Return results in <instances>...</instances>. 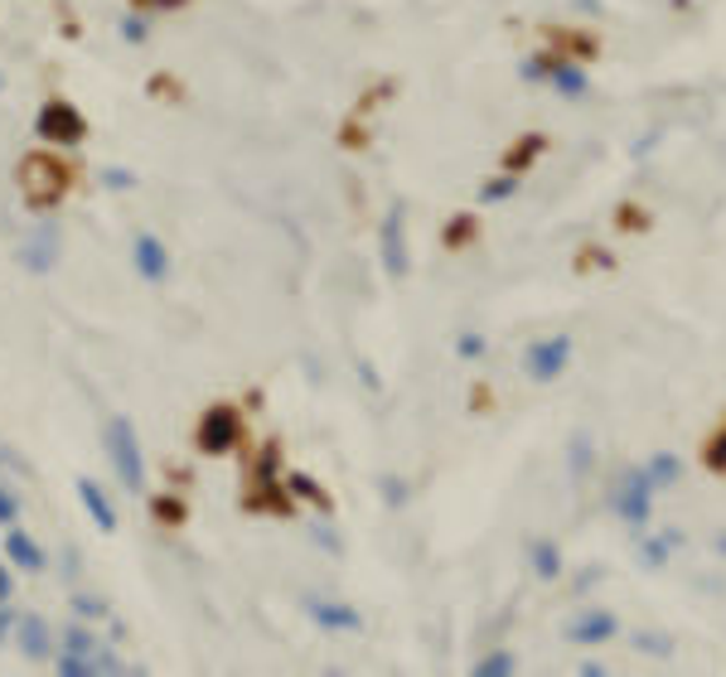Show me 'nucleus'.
Segmentation results:
<instances>
[{
    "label": "nucleus",
    "mask_w": 726,
    "mask_h": 677,
    "mask_svg": "<svg viewBox=\"0 0 726 677\" xmlns=\"http://www.w3.org/2000/svg\"><path fill=\"white\" fill-rule=\"evenodd\" d=\"M547 73H552V59H528V63H523V78H528V83H543Z\"/></svg>",
    "instance_id": "obj_29"
},
{
    "label": "nucleus",
    "mask_w": 726,
    "mask_h": 677,
    "mask_svg": "<svg viewBox=\"0 0 726 677\" xmlns=\"http://www.w3.org/2000/svg\"><path fill=\"white\" fill-rule=\"evenodd\" d=\"M286 484H290V489L300 494V499H316V503H325V489H320V484L310 479V474H290Z\"/></svg>",
    "instance_id": "obj_23"
},
{
    "label": "nucleus",
    "mask_w": 726,
    "mask_h": 677,
    "mask_svg": "<svg viewBox=\"0 0 726 677\" xmlns=\"http://www.w3.org/2000/svg\"><path fill=\"white\" fill-rule=\"evenodd\" d=\"M180 513H185V508L175 503V499H155V518H165V523H180Z\"/></svg>",
    "instance_id": "obj_34"
},
{
    "label": "nucleus",
    "mask_w": 726,
    "mask_h": 677,
    "mask_svg": "<svg viewBox=\"0 0 726 677\" xmlns=\"http://www.w3.org/2000/svg\"><path fill=\"white\" fill-rule=\"evenodd\" d=\"M509 673H519V658L509 649H495L485 658H475V677H509Z\"/></svg>",
    "instance_id": "obj_16"
},
{
    "label": "nucleus",
    "mask_w": 726,
    "mask_h": 677,
    "mask_svg": "<svg viewBox=\"0 0 726 677\" xmlns=\"http://www.w3.org/2000/svg\"><path fill=\"white\" fill-rule=\"evenodd\" d=\"M707 465H712V470H726V431L707 446Z\"/></svg>",
    "instance_id": "obj_32"
},
{
    "label": "nucleus",
    "mask_w": 726,
    "mask_h": 677,
    "mask_svg": "<svg viewBox=\"0 0 726 677\" xmlns=\"http://www.w3.org/2000/svg\"><path fill=\"white\" fill-rule=\"evenodd\" d=\"M654 494H658V484H654V474L650 470H630L620 479V489H616V508H620V518L634 527V533H644L650 527V503H654Z\"/></svg>",
    "instance_id": "obj_3"
},
{
    "label": "nucleus",
    "mask_w": 726,
    "mask_h": 677,
    "mask_svg": "<svg viewBox=\"0 0 726 677\" xmlns=\"http://www.w3.org/2000/svg\"><path fill=\"white\" fill-rule=\"evenodd\" d=\"M145 34H151V29H145L141 15H127V20H121V39H127V44H145Z\"/></svg>",
    "instance_id": "obj_25"
},
{
    "label": "nucleus",
    "mask_w": 726,
    "mask_h": 677,
    "mask_svg": "<svg viewBox=\"0 0 726 677\" xmlns=\"http://www.w3.org/2000/svg\"><path fill=\"white\" fill-rule=\"evenodd\" d=\"M103 185L107 189H131L136 179H131V169H103Z\"/></svg>",
    "instance_id": "obj_30"
},
{
    "label": "nucleus",
    "mask_w": 726,
    "mask_h": 677,
    "mask_svg": "<svg viewBox=\"0 0 726 677\" xmlns=\"http://www.w3.org/2000/svg\"><path fill=\"white\" fill-rule=\"evenodd\" d=\"M306 615L316 619L320 629H334V634H354L364 629V615L354 605H340V601H306Z\"/></svg>",
    "instance_id": "obj_10"
},
{
    "label": "nucleus",
    "mask_w": 726,
    "mask_h": 677,
    "mask_svg": "<svg viewBox=\"0 0 726 677\" xmlns=\"http://www.w3.org/2000/svg\"><path fill=\"white\" fill-rule=\"evenodd\" d=\"M509 194H519V175H499L495 185L479 189V203H504Z\"/></svg>",
    "instance_id": "obj_18"
},
{
    "label": "nucleus",
    "mask_w": 726,
    "mask_h": 677,
    "mask_svg": "<svg viewBox=\"0 0 726 677\" xmlns=\"http://www.w3.org/2000/svg\"><path fill=\"white\" fill-rule=\"evenodd\" d=\"M668 547H678V533H664V537L644 542V561H650V567H658V561L668 557Z\"/></svg>",
    "instance_id": "obj_22"
},
{
    "label": "nucleus",
    "mask_w": 726,
    "mask_h": 677,
    "mask_svg": "<svg viewBox=\"0 0 726 677\" xmlns=\"http://www.w3.org/2000/svg\"><path fill=\"white\" fill-rule=\"evenodd\" d=\"M107 455H111V470H117L121 489L141 494L145 489V460H141L136 426H131L127 416H111V421H107Z\"/></svg>",
    "instance_id": "obj_2"
},
{
    "label": "nucleus",
    "mask_w": 726,
    "mask_h": 677,
    "mask_svg": "<svg viewBox=\"0 0 726 677\" xmlns=\"http://www.w3.org/2000/svg\"><path fill=\"white\" fill-rule=\"evenodd\" d=\"M53 262H59V228H53V223H39L35 237L20 247V266L44 276V271H53Z\"/></svg>",
    "instance_id": "obj_8"
},
{
    "label": "nucleus",
    "mask_w": 726,
    "mask_h": 677,
    "mask_svg": "<svg viewBox=\"0 0 726 677\" xmlns=\"http://www.w3.org/2000/svg\"><path fill=\"white\" fill-rule=\"evenodd\" d=\"M131 257H136V271L145 281H165L170 276V252H165V242L155 233H141L136 242H131Z\"/></svg>",
    "instance_id": "obj_11"
},
{
    "label": "nucleus",
    "mask_w": 726,
    "mask_h": 677,
    "mask_svg": "<svg viewBox=\"0 0 726 677\" xmlns=\"http://www.w3.org/2000/svg\"><path fill=\"white\" fill-rule=\"evenodd\" d=\"M136 5H155V10H175V5H189V0H136Z\"/></svg>",
    "instance_id": "obj_40"
},
{
    "label": "nucleus",
    "mask_w": 726,
    "mask_h": 677,
    "mask_svg": "<svg viewBox=\"0 0 726 677\" xmlns=\"http://www.w3.org/2000/svg\"><path fill=\"white\" fill-rule=\"evenodd\" d=\"M15 643H20V653H25L29 663L49 658L53 643H49V625H44V615H20L15 619Z\"/></svg>",
    "instance_id": "obj_12"
},
{
    "label": "nucleus",
    "mask_w": 726,
    "mask_h": 677,
    "mask_svg": "<svg viewBox=\"0 0 726 677\" xmlns=\"http://www.w3.org/2000/svg\"><path fill=\"white\" fill-rule=\"evenodd\" d=\"M586 460H591V440L576 436V440H572V455H567V465H572V474H581V470H586Z\"/></svg>",
    "instance_id": "obj_26"
},
{
    "label": "nucleus",
    "mask_w": 726,
    "mask_h": 677,
    "mask_svg": "<svg viewBox=\"0 0 726 677\" xmlns=\"http://www.w3.org/2000/svg\"><path fill=\"white\" fill-rule=\"evenodd\" d=\"M20 518V499L10 489H0V527H10Z\"/></svg>",
    "instance_id": "obj_27"
},
{
    "label": "nucleus",
    "mask_w": 726,
    "mask_h": 677,
    "mask_svg": "<svg viewBox=\"0 0 726 677\" xmlns=\"http://www.w3.org/2000/svg\"><path fill=\"white\" fill-rule=\"evenodd\" d=\"M465 237H471V218H461V223L451 228V242H465Z\"/></svg>",
    "instance_id": "obj_39"
},
{
    "label": "nucleus",
    "mask_w": 726,
    "mask_h": 677,
    "mask_svg": "<svg viewBox=\"0 0 726 677\" xmlns=\"http://www.w3.org/2000/svg\"><path fill=\"white\" fill-rule=\"evenodd\" d=\"M10 629H15V615H10V605H0V643L10 639Z\"/></svg>",
    "instance_id": "obj_36"
},
{
    "label": "nucleus",
    "mask_w": 726,
    "mask_h": 677,
    "mask_svg": "<svg viewBox=\"0 0 726 677\" xmlns=\"http://www.w3.org/2000/svg\"><path fill=\"white\" fill-rule=\"evenodd\" d=\"M455 354H461V358H479V354H485V339H479V334H461V339H455Z\"/></svg>",
    "instance_id": "obj_28"
},
{
    "label": "nucleus",
    "mask_w": 726,
    "mask_h": 677,
    "mask_svg": "<svg viewBox=\"0 0 726 677\" xmlns=\"http://www.w3.org/2000/svg\"><path fill=\"white\" fill-rule=\"evenodd\" d=\"M644 470L654 474V484H658V489H668V484L678 479V460H674V455H654V460H650V465H644Z\"/></svg>",
    "instance_id": "obj_19"
},
{
    "label": "nucleus",
    "mask_w": 726,
    "mask_h": 677,
    "mask_svg": "<svg viewBox=\"0 0 726 677\" xmlns=\"http://www.w3.org/2000/svg\"><path fill=\"white\" fill-rule=\"evenodd\" d=\"M547 83H552L562 97H586L591 78H586V68L572 63V59H552V73H547Z\"/></svg>",
    "instance_id": "obj_15"
},
{
    "label": "nucleus",
    "mask_w": 726,
    "mask_h": 677,
    "mask_svg": "<svg viewBox=\"0 0 726 677\" xmlns=\"http://www.w3.org/2000/svg\"><path fill=\"white\" fill-rule=\"evenodd\" d=\"M0 465H15V470H20V455H10V450L0 446Z\"/></svg>",
    "instance_id": "obj_41"
},
{
    "label": "nucleus",
    "mask_w": 726,
    "mask_h": 677,
    "mask_svg": "<svg viewBox=\"0 0 726 677\" xmlns=\"http://www.w3.org/2000/svg\"><path fill=\"white\" fill-rule=\"evenodd\" d=\"M640 649H644V653H668V643H664V639H654V634H644V639H640Z\"/></svg>",
    "instance_id": "obj_37"
},
{
    "label": "nucleus",
    "mask_w": 726,
    "mask_h": 677,
    "mask_svg": "<svg viewBox=\"0 0 726 677\" xmlns=\"http://www.w3.org/2000/svg\"><path fill=\"white\" fill-rule=\"evenodd\" d=\"M538 151H543V135H528V145H523V151H513L509 161H513V165H528V161H533V155H538Z\"/></svg>",
    "instance_id": "obj_33"
},
{
    "label": "nucleus",
    "mask_w": 726,
    "mask_h": 677,
    "mask_svg": "<svg viewBox=\"0 0 726 677\" xmlns=\"http://www.w3.org/2000/svg\"><path fill=\"white\" fill-rule=\"evenodd\" d=\"M73 609H78L83 619H103V615H107V605L97 601V595H73Z\"/></svg>",
    "instance_id": "obj_24"
},
{
    "label": "nucleus",
    "mask_w": 726,
    "mask_h": 677,
    "mask_svg": "<svg viewBox=\"0 0 726 677\" xmlns=\"http://www.w3.org/2000/svg\"><path fill=\"white\" fill-rule=\"evenodd\" d=\"M63 189H69V165L53 161V155H25L20 161V194H25V203L35 213L53 209V203L63 199Z\"/></svg>",
    "instance_id": "obj_1"
},
{
    "label": "nucleus",
    "mask_w": 726,
    "mask_h": 677,
    "mask_svg": "<svg viewBox=\"0 0 726 677\" xmlns=\"http://www.w3.org/2000/svg\"><path fill=\"white\" fill-rule=\"evenodd\" d=\"M383 499L388 503H402V499H407V484L393 479V474H383Z\"/></svg>",
    "instance_id": "obj_31"
},
{
    "label": "nucleus",
    "mask_w": 726,
    "mask_h": 677,
    "mask_svg": "<svg viewBox=\"0 0 726 677\" xmlns=\"http://www.w3.org/2000/svg\"><path fill=\"white\" fill-rule=\"evenodd\" d=\"M242 440V421L233 406H209L204 421H199V450L204 455H228V450H238Z\"/></svg>",
    "instance_id": "obj_5"
},
{
    "label": "nucleus",
    "mask_w": 726,
    "mask_h": 677,
    "mask_svg": "<svg viewBox=\"0 0 726 677\" xmlns=\"http://www.w3.org/2000/svg\"><path fill=\"white\" fill-rule=\"evenodd\" d=\"M533 571H538L543 581L562 575V551H557V542H538V547H533Z\"/></svg>",
    "instance_id": "obj_17"
},
{
    "label": "nucleus",
    "mask_w": 726,
    "mask_h": 677,
    "mask_svg": "<svg viewBox=\"0 0 726 677\" xmlns=\"http://www.w3.org/2000/svg\"><path fill=\"white\" fill-rule=\"evenodd\" d=\"M5 557H10V567H20V571H44V567H49L44 547L29 533H20L15 523L5 527Z\"/></svg>",
    "instance_id": "obj_14"
},
{
    "label": "nucleus",
    "mask_w": 726,
    "mask_h": 677,
    "mask_svg": "<svg viewBox=\"0 0 726 677\" xmlns=\"http://www.w3.org/2000/svg\"><path fill=\"white\" fill-rule=\"evenodd\" d=\"M35 131H39V141H53V145H78L87 135V121H83V111L73 107V102H44L39 107V117H35Z\"/></svg>",
    "instance_id": "obj_4"
},
{
    "label": "nucleus",
    "mask_w": 726,
    "mask_h": 677,
    "mask_svg": "<svg viewBox=\"0 0 726 677\" xmlns=\"http://www.w3.org/2000/svg\"><path fill=\"white\" fill-rule=\"evenodd\" d=\"M616 615L610 609H596V605H586L581 615L567 625V639L572 643H606V639H616Z\"/></svg>",
    "instance_id": "obj_9"
},
{
    "label": "nucleus",
    "mask_w": 726,
    "mask_h": 677,
    "mask_svg": "<svg viewBox=\"0 0 726 677\" xmlns=\"http://www.w3.org/2000/svg\"><path fill=\"white\" fill-rule=\"evenodd\" d=\"M378 242H383V271H388V276H393V281L407 276V228H402V203L388 209Z\"/></svg>",
    "instance_id": "obj_7"
},
{
    "label": "nucleus",
    "mask_w": 726,
    "mask_h": 677,
    "mask_svg": "<svg viewBox=\"0 0 726 677\" xmlns=\"http://www.w3.org/2000/svg\"><path fill=\"white\" fill-rule=\"evenodd\" d=\"M97 673H121V658H117V653H97Z\"/></svg>",
    "instance_id": "obj_35"
},
{
    "label": "nucleus",
    "mask_w": 726,
    "mask_h": 677,
    "mask_svg": "<svg viewBox=\"0 0 726 677\" xmlns=\"http://www.w3.org/2000/svg\"><path fill=\"white\" fill-rule=\"evenodd\" d=\"M73 489H78V503L87 508V518L97 523V533H117V508H111V499L103 494V484H97V479H78Z\"/></svg>",
    "instance_id": "obj_13"
},
{
    "label": "nucleus",
    "mask_w": 726,
    "mask_h": 677,
    "mask_svg": "<svg viewBox=\"0 0 726 677\" xmlns=\"http://www.w3.org/2000/svg\"><path fill=\"white\" fill-rule=\"evenodd\" d=\"M63 649H69V653H83V658H93V649H97V639H93V634H87V629H83V625H73V629H69V634H63Z\"/></svg>",
    "instance_id": "obj_21"
},
{
    "label": "nucleus",
    "mask_w": 726,
    "mask_h": 677,
    "mask_svg": "<svg viewBox=\"0 0 726 677\" xmlns=\"http://www.w3.org/2000/svg\"><path fill=\"white\" fill-rule=\"evenodd\" d=\"M567 364H572V339H567V334H552V339H538V344H528V378H533V382L562 378Z\"/></svg>",
    "instance_id": "obj_6"
},
{
    "label": "nucleus",
    "mask_w": 726,
    "mask_h": 677,
    "mask_svg": "<svg viewBox=\"0 0 726 677\" xmlns=\"http://www.w3.org/2000/svg\"><path fill=\"white\" fill-rule=\"evenodd\" d=\"M59 673H63V677H87V673H97V658H83V653H69V649H63Z\"/></svg>",
    "instance_id": "obj_20"
},
{
    "label": "nucleus",
    "mask_w": 726,
    "mask_h": 677,
    "mask_svg": "<svg viewBox=\"0 0 726 677\" xmlns=\"http://www.w3.org/2000/svg\"><path fill=\"white\" fill-rule=\"evenodd\" d=\"M0 87H5V78H0Z\"/></svg>",
    "instance_id": "obj_42"
},
{
    "label": "nucleus",
    "mask_w": 726,
    "mask_h": 677,
    "mask_svg": "<svg viewBox=\"0 0 726 677\" xmlns=\"http://www.w3.org/2000/svg\"><path fill=\"white\" fill-rule=\"evenodd\" d=\"M10 591H15V585H10V571L0 567V605H10Z\"/></svg>",
    "instance_id": "obj_38"
}]
</instances>
